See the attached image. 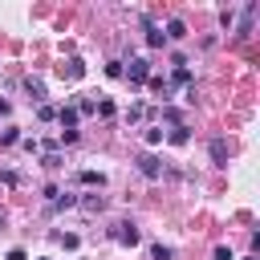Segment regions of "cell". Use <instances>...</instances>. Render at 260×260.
<instances>
[{"instance_id":"1","label":"cell","mask_w":260,"mask_h":260,"mask_svg":"<svg viewBox=\"0 0 260 260\" xmlns=\"http://www.w3.org/2000/svg\"><path fill=\"white\" fill-rule=\"evenodd\" d=\"M122 77H130L134 85L146 81V77H150V61H146V57H130V65H122Z\"/></svg>"},{"instance_id":"2","label":"cell","mask_w":260,"mask_h":260,"mask_svg":"<svg viewBox=\"0 0 260 260\" xmlns=\"http://www.w3.org/2000/svg\"><path fill=\"white\" fill-rule=\"evenodd\" d=\"M57 73H61L65 81H81V77H85V61H81V57H69L65 65H57Z\"/></svg>"},{"instance_id":"3","label":"cell","mask_w":260,"mask_h":260,"mask_svg":"<svg viewBox=\"0 0 260 260\" xmlns=\"http://www.w3.org/2000/svg\"><path fill=\"white\" fill-rule=\"evenodd\" d=\"M114 240H118V244H126V248H134V244L142 240V232H138L134 223H114Z\"/></svg>"},{"instance_id":"4","label":"cell","mask_w":260,"mask_h":260,"mask_svg":"<svg viewBox=\"0 0 260 260\" xmlns=\"http://www.w3.org/2000/svg\"><path fill=\"white\" fill-rule=\"evenodd\" d=\"M207 150H211V162H215V167H228V154H232L228 138H211V146H207Z\"/></svg>"},{"instance_id":"5","label":"cell","mask_w":260,"mask_h":260,"mask_svg":"<svg viewBox=\"0 0 260 260\" xmlns=\"http://www.w3.org/2000/svg\"><path fill=\"white\" fill-rule=\"evenodd\" d=\"M138 171H142L146 179H158V175H162V162H158L154 154H138Z\"/></svg>"},{"instance_id":"6","label":"cell","mask_w":260,"mask_h":260,"mask_svg":"<svg viewBox=\"0 0 260 260\" xmlns=\"http://www.w3.org/2000/svg\"><path fill=\"white\" fill-rule=\"evenodd\" d=\"M256 12H260V4H256V0H248V4H244V20H240V37H248V32H252Z\"/></svg>"},{"instance_id":"7","label":"cell","mask_w":260,"mask_h":260,"mask_svg":"<svg viewBox=\"0 0 260 260\" xmlns=\"http://www.w3.org/2000/svg\"><path fill=\"white\" fill-rule=\"evenodd\" d=\"M146 45H150V49H162V45H167V37H162V28H158V24L150 20V16H146Z\"/></svg>"},{"instance_id":"8","label":"cell","mask_w":260,"mask_h":260,"mask_svg":"<svg viewBox=\"0 0 260 260\" xmlns=\"http://www.w3.org/2000/svg\"><path fill=\"white\" fill-rule=\"evenodd\" d=\"M77 118H81V114H77V106H61V110H57L61 130H73V126H77Z\"/></svg>"},{"instance_id":"9","label":"cell","mask_w":260,"mask_h":260,"mask_svg":"<svg viewBox=\"0 0 260 260\" xmlns=\"http://www.w3.org/2000/svg\"><path fill=\"white\" fill-rule=\"evenodd\" d=\"M162 37H167V41H183V37H187V24H183L179 16H171V20H167V32H162Z\"/></svg>"},{"instance_id":"10","label":"cell","mask_w":260,"mask_h":260,"mask_svg":"<svg viewBox=\"0 0 260 260\" xmlns=\"http://www.w3.org/2000/svg\"><path fill=\"white\" fill-rule=\"evenodd\" d=\"M162 138H171V142H175V146H187V138H191V134H187V126H183V122H179V126H171V130H167V134H162Z\"/></svg>"},{"instance_id":"11","label":"cell","mask_w":260,"mask_h":260,"mask_svg":"<svg viewBox=\"0 0 260 260\" xmlns=\"http://www.w3.org/2000/svg\"><path fill=\"white\" fill-rule=\"evenodd\" d=\"M77 203H81L85 211H102V207H106V195H81Z\"/></svg>"},{"instance_id":"12","label":"cell","mask_w":260,"mask_h":260,"mask_svg":"<svg viewBox=\"0 0 260 260\" xmlns=\"http://www.w3.org/2000/svg\"><path fill=\"white\" fill-rule=\"evenodd\" d=\"M81 183L85 187H106V175L102 171H81Z\"/></svg>"},{"instance_id":"13","label":"cell","mask_w":260,"mask_h":260,"mask_svg":"<svg viewBox=\"0 0 260 260\" xmlns=\"http://www.w3.org/2000/svg\"><path fill=\"white\" fill-rule=\"evenodd\" d=\"M24 89H28L32 98H45V81H41V77H24Z\"/></svg>"},{"instance_id":"14","label":"cell","mask_w":260,"mask_h":260,"mask_svg":"<svg viewBox=\"0 0 260 260\" xmlns=\"http://www.w3.org/2000/svg\"><path fill=\"white\" fill-rule=\"evenodd\" d=\"M0 142H4V146H12V142H20V130H16V126H8V130H0Z\"/></svg>"},{"instance_id":"15","label":"cell","mask_w":260,"mask_h":260,"mask_svg":"<svg viewBox=\"0 0 260 260\" xmlns=\"http://www.w3.org/2000/svg\"><path fill=\"white\" fill-rule=\"evenodd\" d=\"M171 256H175V252H171L167 244H154V248H150V260H171Z\"/></svg>"},{"instance_id":"16","label":"cell","mask_w":260,"mask_h":260,"mask_svg":"<svg viewBox=\"0 0 260 260\" xmlns=\"http://www.w3.org/2000/svg\"><path fill=\"white\" fill-rule=\"evenodd\" d=\"M175 85H191V69H187V65L175 69Z\"/></svg>"},{"instance_id":"17","label":"cell","mask_w":260,"mask_h":260,"mask_svg":"<svg viewBox=\"0 0 260 260\" xmlns=\"http://www.w3.org/2000/svg\"><path fill=\"white\" fill-rule=\"evenodd\" d=\"M93 114H102V118H114V102H110V98H102V102H98V110H93Z\"/></svg>"},{"instance_id":"18","label":"cell","mask_w":260,"mask_h":260,"mask_svg":"<svg viewBox=\"0 0 260 260\" xmlns=\"http://www.w3.org/2000/svg\"><path fill=\"white\" fill-rule=\"evenodd\" d=\"M37 118H41V122H53V118H57V110H53V106H41V110H37Z\"/></svg>"},{"instance_id":"19","label":"cell","mask_w":260,"mask_h":260,"mask_svg":"<svg viewBox=\"0 0 260 260\" xmlns=\"http://www.w3.org/2000/svg\"><path fill=\"white\" fill-rule=\"evenodd\" d=\"M146 142H150V146H158V142H162V130H158V126H150V130H146Z\"/></svg>"},{"instance_id":"20","label":"cell","mask_w":260,"mask_h":260,"mask_svg":"<svg viewBox=\"0 0 260 260\" xmlns=\"http://www.w3.org/2000/svg\"><path fill=\"white\" fill-rule=\"evenodd\" d=\"M45 167H49V171H57V167H61V154H57V150H49V154H45Z\"/></svg>"},{"instance_id":"21","label":"cell","mask_w":260,"mask_h":260,"mask_svg":"<svg viewBox=\"0 0 260 260\" xmlns=\"http://www.w3.org/2000/svg\"><path fill=\"white\" fill-rule=\"evenodd\" d=\"M106 73H110V77L118 81V77H122V61H110V65H106Z\"/></svg>"},{"instance_id":"22","label":"cell","mask_w":260,"mask_h":260,"mask_svg":"<svg viewBox=\"0 0 260 260\" xmlns=\"http://www.w3.org/2000/svg\"><path fill=\"white\" fill-rule=\"evenodd\" d=\"M215 260H236V256H232V248H215Z\"/></svg>"},{"instance_id":"23","label":"cell","mask_w":260,"mask_h":260,"mask_svg":"<svg viewBox=\"0 0 260 260\" xmlns=\"http://www.w3.org/2000/svg\"><path fill=\"white\" fill-rule=\"evenodd\" d=\"M8 260H28V256H24L20 248H12V252H8Z\"/></svg>"},{"instance_id":"24","label":"cell","mask_w":260,"mask_h":260,"mask_svg":"<svg viewBox=\"0 0 260 260\" xmlns=\"http://www.w3.org/2000/svg\"><path fill=\"white\" fill-rule=\"evenodd\" d=\"M0 114H8V102H4V98H0Z\"/></svg>"},{"instance_id":"25","label":"cell","mask_w":260,"mask_h":260,"mask_svg":"<svg viewBox=\"0 0 260 260\" xmlns=\"http://www.w3.org/2000/svg\"><path fill=\"white\" fill-rule=\"evenodd\" d=\"M248 260H256V256H248Z\"/></svg>"},{"instance_id":"26","label":"cell","mask_w":260,"mask_h":260,"mask_svg":"<svg viewBox=\"0 0 260 260\" xmlns=\"http://www.w3.org/2000/svg\"><path fill=\"white\" fill-rule=\"evenodd\" d=\"M41 260H45V256H41Z\"/></svg>"}]
</instances>
